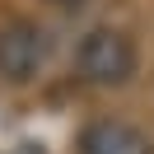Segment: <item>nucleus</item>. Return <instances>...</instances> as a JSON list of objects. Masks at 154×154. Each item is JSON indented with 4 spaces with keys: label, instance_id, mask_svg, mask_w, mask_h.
I'll return each instance as SVG.
<instances>
[{
    "label": "nucleus",
    "instance_id": "nucleus-1",
    "mask_svg": "<svg viewBox=\"0 0 154 154\" xmlns=\"http://www.w3.org/2000/svg\"><path fill=\"white\" fill-rule=\"evenodd\" d=\"M75 66L94 89H122L135 75V42L122 28H89L75 51Z\"/></svg>",
    "mask_w": 154,
    "mask_h": 154
},
{
    "label": "nucleus",
    "instance_id": "nucleus-2",
    "mask_svg": "<svg viewBox=\"0 0 154 154\" xmlns=\"http://www.w3.org/2000/svg\"><path fill=\"white\" fill-rule=\"evenodd\" d=\"M42 61H47V33L38 23H28V19L0 23V75L10 79V84L33 79Z\"/></svg>",
    "mask_w": 154,
    "mask_h": 154
},
{
    "label": "nucleus",
    "instance_id": "nucleus-3",
    "mask_svg": "<svg viewBox=\"0 0 154 154\" xmlns=\"http://www.w3.org/2000/svg\"><path fill=\"white\" fill-rule=\"evenodd\" d=\"M79 154H154V140L131 122L103 117L79 131Z\"/></svg>",
    "mask_w": 154,
    "mask_h": 154
},
{
    "label": "nucleus",
    "instance_id": "nucleus-4",
    "mask_svg": "<svg viewBox=\"0 0 154 154\" xmlns=\"http://www.w3.org/2000/svg\"><path fill=\"white\" fill-rule=\"evenodd\" d=\"M10 154H47L42 145H19V149H10Z\"/></svg>",
    "mask_w": 154,
    "mask_h": 154
},
{
    "label": "nucleus",
    "instance_id": "nucleus-5",
    "mask_svg": "<svg viewBox=\"0 0 154 154\" xmlns=\"http://www.w3.org/2000/svg\"><path fill=\"white\" fill-rule=\"evenodd\" d=\"M56 5H84V0H56Z\"/></svg>",
    "mask_w": 154,
    "mask_h": 154
}]
</instances>
